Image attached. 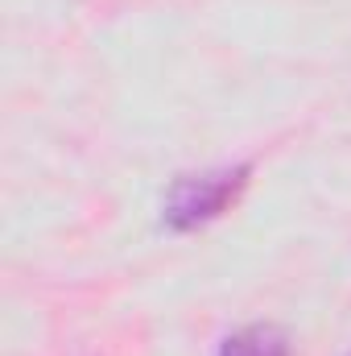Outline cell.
I'll list each match as a JSON object with an SVG mask.
<instances>
[{
    "label": "cell",
    "mask_w": 351,
    "mask_h": 356,
    "mask_svg": "<svg viewBox=\"0 0 351 356\" xmlns=\"http://www.w3.org/2000/svg\"><path fill=\"white\" fill-rule=\"evenodd\" d=\"M219 356H289V336L277 323H252L232 332L219 344Z\"/></svg>",
    "instance_id": "obj_2"
},
{
    "label": "cell",
    "mask_w": 351,
    "mask_h": 356,
    "mask_svg": "<svg viewBox=\"0 0 351 356\" xmlns=\"http://www.w3.org/2000/svg\"><path fill=\"white\" fill-rule=\"evenodd\" d=\"M348 356H351V353H348Z\"/></svg>",
    "instance_id": "obj_3"
},
{
    "label": "cell",
    "mask_w": 351,
    "mask_h": 356,
    "mask_svg": "<svg viewBox=\"0 0 351 356\" xmlns=\"http://www.w3.org/2000/svg\"><path fill=\"white\" fill-rule=\"evenodd\" d=\"M252 166L248 162H236V166H211V170H198V175H182L166 195V207H162V220L166 228L174 232H194L211 220H219L248 186Z\"/></svg>",
    "instance_id": "obj_1"
}]
</instances>
